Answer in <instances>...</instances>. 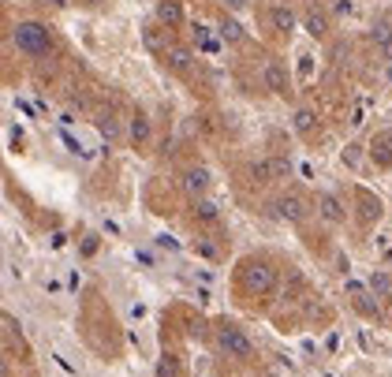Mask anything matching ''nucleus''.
I'll return each mask as SVG.
<instances>
[{
    "mask_svg": "<svg viewBox=\"0 0 392 377\" xmlns=\"http://www.w3.org/2000/svg\"><path fill=\"white\" fill-rule=\"evenodd\" d=\"M213 343H217V351L224 358H236V363H243V358H251L254 355V340L239 329V325L232 321H221L217 329H213Z\"/></svg>",
    "mask_w": 392,
    "mask_h": 377,
    "instance_id": "obj_1",
    "label": "nucleus"
},
{
    "mask_svg": "<svg viewBox=\"0 0 392 377\" xmlns=\"http://www.w3.org/2000/svg\"><path fill=\"white\" fill-rule=\"evenodd\" d=\"M239 281L251 295H269L276 288V266L266 261V258H247L239 266Z\"/></svg>",
    "mask_w": 392,
    "mask_h": 377,
    "instance_id": "obj_2",
    "label": "nucleus"
},
{
    "mask_svg": "<svg viewBox=\"0 0 392 377\" xmlns=\"http://www.w3.org/2000/svg\"><path fill=\"white\" fill-rule=\"evenodd\" d=\"M11 38H15V49L26 56H45L53 49V34H49L45 23H19Z\"/></svg>",
    "mask_w": 392,
    "mask_h": 377,
    "instance_id": "obj_3",
    "label": "nucleus"
},
{
    "mask_svg": "<svg viewBox=\"0 0 392 377\" xmlns=\"http://www.w3.org/2000/svg\"><path fill=\"white\" fill-rule=\"evenodd\" d=\"M288 172H291L288 157H261L251 165V176L258 184H281V179H288Z\"/></svg>",
    "mask_w": 392,
    "mask_h": 377,
    "instance_id": "obj_4",
    "label": "nucleus"
},
{
    "mask_svg": "<svg viewBox=\"0 0 392 377\" xmlns=\"http://www.w3.org/2000/svg\"><path fill=\"white\" fill-rule=\"evenodd\" d=\"M273 209H276V217L288 221V224H303L310 217V202L299 198V194H281V198L273 202Z\"/></svg>",
    "mask_w": 392,
    "mask_h": 377,
    "instance_id": "obj_5",
    "label": "nucleus"
},
{
    "mask_svg": "<svg viewBox=\"0 0 392 377\" xmlns=\"http://www.w3.org/2000/svg\"><path fill=\"white\" fill-rule=\"evenodd\" d=\"M348 295H351V306L358 310L363 318H381V310H378V299H373V291L363 288V284H355L348 281Z\"/></svg>",
    "mask_w": 392,
    "mask_h": 377,
    "instance_id": "obj_6",
    "label": "nucleus"
},
{
    "mask_svg": "<svg viewBox=\"0 0 392 377\" xmlns=\"http://www.w3.org/2000/svg\"><path fill=\"white\" fill-rule=\"evenodd\" d=\"M344 213H348L344 202H340L333 191H321V194H318V217H321L325 224H340V221H344Z\"/></svg>",
    "mask_w": 392,
    "mask_h": 377,
    "instance_id": "obj_7",
    "label": "nucleus"
},
{
    "mask_svg": "<svg viewBox=\"0 0 392 377\" xmlns=\"http://www.w3.org/2000/svg\"><path fill=\"white\" fill-rule=\"evenodd\" d=\"M261 79H266V86H269V94H288V71H284V64L281 60H269L266 64V71H261Z\"/></svg>",
    "mask_w": 392,
    "mask_h": 377,
    "instance_id": "obj_8",
    "label": "nucleus"
},
{
    "mask_svg": "<svg viewBox=\"0 0 392 377\" xmlns=\"http://www.w3.org/2000/svg\"><path fill=\"white\" fill-rule=\"evenodd\" d=\"M184 191L191 194L194 202L206 198V191H209V172H206V169H187V172H184Z\"/></svg>",
    "mask_w": 392,
    "mask_h": 377,
    "instance_id": "obj_9",
    "label": "nucleus"
},
{
    "mask_svg": "<svg viewBox=\"0 0 392 377\" xmlns=\"http://www.w3.org/2000/svg\"><path fill=\"white\" fill-rule=\"evenodd\" d=\"M157 23L169 26V30L184 26V8H179L176 0H161V4H157Z\"/></svg>",
    "mask_w": 392,
    "mask_h": 377,
    "instance_id": "obj_10",
    "label": "nucleus"
},
{
    "mask_svg": "<svg viewBox=\"0 0 392 377\" xmlns=\"http://www.w3.org/2000/svg\"><path fill=\"white\" fill-rule=\"evenodd\" d=\"M370 157L378 161L381 169L392 165V135H388V131H385V135H373V142H370Z\"/></svg>",
    "mask_w": 392,
    "mask_h": 377,
    "instance_id": "obj_11",
    "label": "nucleus"
},
{
    "mask_svg": "<svg viewBox=\"0 0 392 377\" xmlns=\"http://www.w3.org/2000/svg\"><path fill=\"white\" fill-rule=\"evenodd\" d=\"M150 131H154V127H150V120H146L142 112H135V116L127 120V139L135 142V146H146V142H150Z\"/></svg>",
    "mask_w": 392,
    "mask_h": 377,
    "instance_id": "obj_12",
    "label": "nucleus"
},
{
    "mask_svg": "<svg viewBox=\"0 0 392 377\" xmlns=\"http://www.w3.org/2000/svg\"><path fill=\"white\" fill-rule=\"evenodd\" d=\"M370 41L378 45V53L392 64V26H388V23H378V26L370 30Z\"/></svg>",
    "mask_w": 392,
    "mask_h": 377,
    "instance_id": "obj_13",
    "label": "nucleus"
},
{
    "mask_svg": "<svg viewBox=\"0 0 392 377\" xmlns=\"http://www.w3.org/2000/svg\"><path fill=\"white\" fill-rule=\"evenodd\" d=\"M269 23H273L276 34H291V30H296V11H291V8H273Z\"/></svg>",
    "mask_w": 392,
    "mask_h": 377,
    "instance_id": "obj_14",
    "label": "nucleus"
},
{
    "mask_svg": "<svg viewBox=\"0 0 392 377\" xmlns=\"http://www.w3.org/2000/svg\"><path fill=\"white\" fill-rule=\"evenodd\" d=\"M358 217H363V224H373L381 217V202L373 198V194H366V191H358Z\"/></svg>",
    "mask_w": 392,
    "mask_h": 377,
    "instance_id": "obj_15",
    "label": "nucleus"
},
{
    "mask_svg": "<svg viewBox=\"0 0 392 377\" xmlns=\"http://www.w3.org/2000/svg\"><path fill=\"white\" fill-rule=\"evenodd\" d=\"M165 60L172 64L176 71H187L191 64H194V53H191V49H184V45H172L169 53H165Z\"/></svg>",
    "mask_w": 392,
    "mask_h": 377,
    "instance_id": "obj_16",
    "label": "nucleus"
},
{
    "mask_svg": "<svg viewBox=\"0 0 392 377\" xmlns=\"http://www.w3.org/2000/svg\"><path fill=\"white\" fill-rule=\"evenodd\" d=\"M366 288L373 291V299H392V276L388 273H373L366 281Z\"/></svg>",
    "mask_w": 392,
    "mask_h": 377,
    "instance_id": "obj_17",
    "label": "nucleus"
},
{
    "mask_svg": "<svg viewBox=\"0 0 392 377\" xmlns=\"http://www.w3.org/2000/svg\"><path fill=\"white\" fill-rule=\"evenodd\" d=\"M94 124H97V131H101V139H105V142H116V135H120V120L112 116V112H101V116H97Z\"/></svg>",
    "mask_w": 392,
    "mask_h": 377,
    "instance_id": "obj_18",
    "label": "nucleus"
},
{
    "mask_svg": "<svg viewBox=\"0 0 392 377\" xmlns=\"http://www.w3.org/2000/svg\"><path fill=\"white\" fill-rule=\"evenodd\" d=\"M217 34H221L224 41H243V34H247V30L239 26V19H232V15H224V19H221V26H217Z\"/></svg>",
    "mask_w": 392,
    "mask_h": 377,
    "instance_id": "obj_19",
    "label": "nucleus"
},
{
    "mask_svg": "<svg viewBox=\"0 0 392 377\" xmlns=\"http://www.w3.org/2000/svg\"><path fill=\"white\" fill-rule=\"evenodd\" d=\"M194 217H198L202 224H217V217H221V213H217V202L198 198V202H194Z\"/></svg>",
    "mask_w": 392,
    "mask_h": 377,
    "instance_id": "obj_20",
    "label": "nucleus"
},
{
    "mask_svg": "<svg viewBox=\"0 0 392 377\" xmlns=\"http://www.w3.org/2000/svg\"><path fill=\"white\" fill-rule=\"evenodd\" d=\"M306 34H310V38H325V34H329V23H325L321 11H310V15H306Z\"/></svg>",
    "mask_w": 392,
    "mask_h": 377,
    "instance_id": "obj_21",
    "label": "nucleus"
},
{
    "mask_svg": "<svg viewBox=\"0 0 392 377\" xmlns=\"http://www.w3.org/2000/svg\"><path fill=\"white\" fill-rule=\"evenodd\" d=\"M314 127H318L314 109H299V112H296V131H299V135H310Z\"/></svg>",
    "mask_w": 392,
    "mask_h": 377,
    "instance_id": "obj_22",
    "label": "nucleus"
},
{
    "mask_svg": "<svg viewBox=\"0 0 392 377\" xmlns=\"http://www.w3.org/2000/svg\"><path fill=\"white\" fill-rule=\"evenodd\" d=\"M157 377H184V370H179V363H176V355H161Z\"/></svg>",
    "mask_w": 392,
    "mask_h": 377,
    "instance_id": "obj_23",
    "label": "nucleus"
},
{
    "mask_svg": "<svg viewBox=\"0 0 392 377\" xmlns=\"http://www.w3.org/2000/svg\"><path fill=\"white\" fill-rule=\"evenodd\" d=\"M333 11H336V15H351V11H355V0H336Z\"/></svg>",
    "mask_w": 392,
    "mask_h": 377,
    "instance_id": "obj_24",
    "label": "nucleus"
},
{
    "mask_svg": "<svg viewBox=\"0 0 392 377\" xmlns=\"http://www.w3.org/2000/svg\"><path fill=\"white\" fill-rule=\"evenodd\" d=\"M41 4H49V8H68V0H41Z\"/></svg>",
    "mask_w": 392,
    "mask_h": 377,
    "instance_id": "obj_25",
    "label": "nucleus"
},
{
    "mask_svg": "<svg viewBox=\"0 0 392 377\" xmlns=\"http://www.w3.org/2000/svg\"><path fill=\"white\" fill-rule=\"evenodd\" d=\"M228 8H232V11H239V8H247V0H228Z\"/></svg>",
    "mask_w": 392,
    "mask_h": 377,
    "instance_id": "obj_26",
    "label": "nucleus"
},
{
    "mask_svg": "<svg viewBox=\"0 0 392 377\" xmlns=\"http://www.w3.org/2000/svg\"><path fill=\"white\" fill-rule=\"evenodd\" d=\"M269 377H276V373H269Z\"/></svg>",
    "mask_w": 392,
    "mask_h": 377,
    "instance_id": "obj_27",
    "label": "nucleus"
}]
</instances>
